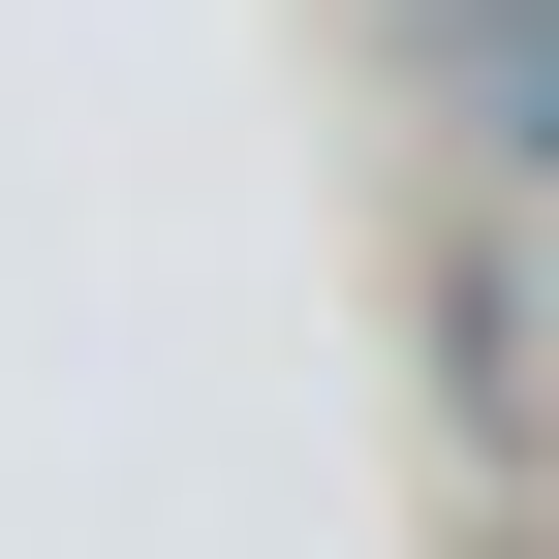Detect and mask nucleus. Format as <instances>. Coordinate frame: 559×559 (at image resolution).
Here are the masks:
<instances>
[{
  "instance_id": "obj_1",
  "label": "nucleus",
  "mask_w": 559,
  "mask_h": 559,
  "mask_svg": "<svg viewBox=\"0 0 559 559\" xmlns=\"http://www.w3.org/2000/svg\"><path fill=\"white\" fill-rule=\"evenodd\" d=\"M436 62H466V124H498V156H559V0H436Z\"/></svg>"
}]
</instances>
